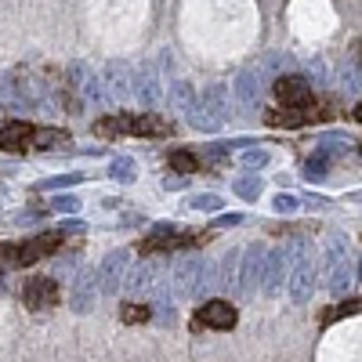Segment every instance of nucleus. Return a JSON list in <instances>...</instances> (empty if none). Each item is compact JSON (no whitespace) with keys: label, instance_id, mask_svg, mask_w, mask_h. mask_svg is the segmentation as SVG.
I'll return each instance as SVG.
<instances>
[{"label":"nucleus","instance_id":"f257e3e1","mask_svg":"<svg viewBox=\"0 0 362 362\" xmlns=\"http://www.w3.org/2000/svg\"><path fill=\"white\" fill-rule=\"evenodd\" d=\"M62 232H40L33 239H25V243H0V268H29L37 264L40 257H51L58 247H62Z\"/></svg>","mask_w":362,"mask_h":362},{"label":"nucleus","instance_id":"f03ea898","mask_svg":"<svg viewBox=\"0 0 362 362\" xmlns=\"http://www.w3.org/2000/svg\"><path fill=\"white\" fill-rule=\"evenodd\" d=\"M185 247H196V232H181L177 225H160L138 243V254H174Z\"/></svg>","mask_w":362,"mask_h":362},{"label":"nucleus","instance_id":"7ed1b4c3","mask_svg":"<svg viewBox=\"0 0 362 362\" xmlns=\"http://www.w3.org/2000/svg\"><path fill=\"white\" fill-rule=\"evenodd\" d=\"M351 283H355V268L348 261V243L344 239H334L329 254H326V286L334 293H344Z\"/></svg>","mask_w":362,"mask_h":362},{"label":"nucleus","instance_id":"20e7f679","mask_svg":"<svg viewBox=\"0 0 362 362\" xmlns=\"http://www.w3.org/2000/svg\"><path fill=\"white\" fill-rule=\"evenodd\" d=\"M290 300L293 305H308L312 300V290H315V264H312V254L308 250H297L293 254V268H290Z\"/></svg>","mask_w":362,"mask_h":362},{"label":"nucleus","instance_id":"39448f33","mask_svg":"<svg viewBox=\"0 0 362 362\" xmlns=\"http://www.w3.org/2000/svg\"><path fill=\"white\" fill-rule=\"evenodd\" d=\"M58 300H62V290H58V283L47 279V276H33L22 286V305L29 312H51Z\"/></svg>","mask_w":362,"mask_h":362},{"label":"nucleus","instance_id":"423d86ee","mask_svg":"<svg viewBox=\"0 0 362 362\" xmlns=\"http://www.w3.org/2000/svg\"><path fill=\"white\" fill-rule=\"evenodd\" d=\"M235 322H239V312L228 305V300H206L192 319L196 329H232Z\"/></svg>","mask_w":362,"mask_h":362},{"label":"nucleus","instance_id":"0eeeda50","mask_svg":"<svg viewBox=\"0 0 362 362\" xmlns=\"http://www.w3.org/2000/svg\"><path fill=\"white\" fill-rule=\"evenodd\" d=\"M33 138H37V127L25 124V119L0 124V148L4 153H25V148H33Z\"/></svg>","mask_w":362,"mask_h":362},{"label":"nucleus","instance_id":"6e6552de","mask_svg":"<svg viewBox=\"0 0 362 362\" xmlns=\"http://www.w3.org/2000/svg\"><path fill=\"white\" fill-rule=\"evenodd\" d=\"M276 98L283 105H308L312 102V87L305 76H297V73H286L276 80Z\"/></svg>","mask_w":362,"mask_h":362},{"label":"nucleus","instance_id":"1a4fd4ad","mask_svg":"<svg viewBox=\"0 0 362 362\" xmlns=\"http://www.w3.org/2000/svg\"><path fill=\"white\" fill-rule=\"evenodd\" d=\"M131 134L134 138H167V134H174V124L160 112H141V116H131Z\"/></svg>","mask_w":362,"mask_h":362},{"label":"nucleus","instance_id":"9d476101","mask_svg":"<svg viewBox=\"0 0 362 362\" xmlns=\"http://www.w3.org/2000/svg\"><path fill=\"white\" fill-rule=\"evenodd\" d=\"M98 138H116V134H131V112H119V116H105L95 124Z\"/></svg>","mask_w":362,"mask_h":362},{"label":"nucleus","instance_id":"9b49d317","mask_svg":"<svg viewBox=\"0 0 362 362\" xmlns=\"http://www.w3.org/2000/svg\"><path fill=\"white\" fill-rule=\"evenodd\" d=\"M167 167H174L177 174H196L199 170V156L189 153V148H177V153L167 156Z\"/></svg>","mask_w":362,"mask_h":362},{"label":"nucleus","instance_id":"f8f14e48","mask_svg":"<svg viewBox=\"0 0 362 362\" xmlns=\"http://www.w3.org/2000/svg\"><path fill=\"white\" fill-rule=\"evenodd\" d=\"M351 315H362V297H355V300H341V305H334L326 315H322V326H329V322H337V319H351Z\"/></svg>","mask_w":362,"mask_h":362},{"label":"nucleus","instance_id":"ddd939ff","mask_svg":"<svg viewBox=\"0 0 362 362\" xmlns=\"http://www.w3.org/2000/svg\"><path fill=\"white\" fill-rule=\"evenodd\" d=\"M62 145H69V134H66V131H51V127H37L33 148H62Z\"/></svg>","mask_w":362,"mask_h":362},{"label":"nucleus","instance_id":"4468645a","mask_svg":"<svg viewBox=\"0 0 362 362\" xmlns=\"http://www.w3.org/2000/svg\"><path fill=\"white\" fill-rule=\"evenodd\" d=\"M326 174H329V156L315 148V156H308V163H305V177L308 181H322Z\"/></svg>","mask_w":362,"mask_h":362},{"label":"nucleus","instance_id":"2eb2a0df","mask_svg":"<svg viewBox=\"0 0 362 362\" xmlns=\"http://www.w3.org/2000/svg\"><path fill=\"white\" fill-rule=\"evenodd\" d=\"M232 189H235V196H243V199H257L264 185H261V177L243 174V177H235V185H232Z\"/></svg>","mask_w":362,"mask_h":362},{"label":"nucleus","instance_id":"dca6fc26","mask_svg":"<svg viewBox=\"0 0 362 362\" xmlns=\"http://www.w3.org/2000/svg\"><path fill=\"white\" fill-rule=\"evenodd\" d=\"M119 319H124L127 326H134V322H148L153 312H148V305H134V300H127V305L119 308Z\"/></svg>","mask_w":362,"mask_h":362},{"label":"nucleus","instance_id":"f3484780","mask_svg":"<svg viewBox=\"0 0 362 362\" xmlns=\"http://www.w3.org/2000/svg\"><path fill=\"white\" fill-rule=\"evenodd\" d=\"M272 206H276L279 214H293V210H300V199H297V196H290V192H283V196L272 199Z\"/></svg>","mask_w":362,"mask_h":362},{"label":"nucleus","instance_id":"a211bd4d","mask_svg":"<svg viewBox=\"0 0 362 362\" xmlns=\"http://www.w3.org/2000/svg\"><path fill=\"white\" fill-rule=\"evenodd\" d=\"M196 210H221V196H192Z\"/></svg>","mask_w":362,"mask_h":362},{"label":"nucleus","instance_id":"6ab92c4d","mask_svg":"<svg viewBox=\"0 0 362 362\" xmlns=\"http://www.w3.org/2000/svg\"><path fill=\"white\" fill-rule=\"evenodd\" d=\"M264 163H268V153H264V148H254V153L243 156V167H250V170H257V167H264Z\"/></svg>","mask_w":362,"mask_h":362},{"label":"nucleus","instance_id":"aec40b11","mask_svg":"<svg viewBox=\"0 0 362 362\" xmlns=\"http://www.w3.org/2000/svg\"><path fill=\"white\" fill-rule=\"evenodd\" d=\"M243 221V214H225V218H218L214 225H225V228H232V225H239Z\"/></svg>","mask_w":362,"mask_h":362},{"label":"nucleus","instance_id":"412c9836","mask_svg":"<svg viewBox=\"0 0 362 362\" xmlns=\"http://www.w3.org/2000/svg\"><path fill=\"white\" fill-rule=\"evenodd\" d=\"M51 206H54V210H73V206H76V199H69V196H62V199H54Z\"/></svg>","mask_w":362,"mask_h":362},{"label":"nucleus","instance_id":"4be33fe9","mask_svg":"<svg viewBox=\"0 0 362 362\" xmlns=\"http://www.w3.org/2000/svg\"><path fill=\"white\" fill-rule=\"evenodd\" d=\"M127 167H131V163H127V160H119V163H116V170H112V174H116V177H131V170H127Z\"/></svg>","mask_w":362,"mask_h":362},{"label":"nucleus","instance_id":"5701e85b","mask_svg":"<svg viewBox=\"0 0 362 362\" xmlns=\"http://www.w3.org/2000/svg\"><path fill=\"white\" fill-rule=\"evenodd\" d=\"M351 116H355V119H358V124H362V102H358V105L351 109Z\"/></svg>","mask_w":362,"mask_h":362},{"label":"nucleus","instance_id":"b1692460","mask_svg":"<svg viewBox=\"0 0 362 362\" xmlns=\"http://www.w3.org/2000/svg\"><path fill=\"white\" fill-rule=\"evenodd\" d=\"M355 279H358V283H362V261H358V272H355Z\"/></svg>","mask_w":362,"mask_h":362},{"label":"nucleus","instance_id":"393cba45","mask_svg":"<svg viewBox=\"0 0 362 362\" xmlns=\"http://www.w3.org/2000/svg\"><path fill=\"white\" fill-rule=\"evenodd\" d=\"M358 153H362V145H358Z\"/></svg>","mask_w":362,"mask_h":362}]
</instances>
